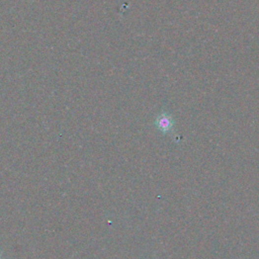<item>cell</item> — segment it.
I'll use <instances>...</instances> for the list:
<instances>
[{
  "mask_svg": "<svg viewBox=\"0 0 259 259\" xmlns=\"http://www.w3.org/2000/svg\"><path fill=\"white\" fill-rule=\"evenodd\" d=\"M155 126H156V128L162 134L172 133V131H173V127H174V120L168 113L163 112L156 117V120H155Z\"/></svg>",
  "mask_w": 259,
  "mask_h": 259,
  "instance_id": "cell-1",
  "label": "cell"
}]
</instances>
